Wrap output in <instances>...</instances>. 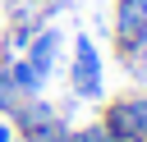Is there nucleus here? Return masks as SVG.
Returning <instances> with one entry per match:
<instances>
[{"label": "nucleus", "instance_id": "9", "mask_svg": "<svg viewBox=\"0 0 147 142\" xmlns=\"http://www.w3.org/2000/svg\"><path fill=\"white\" fill-rule=\"evenodd\" d=\"M0 142H18V133H14V124H9V119H0Z\"/></svg>", "mask_w": 147, "mask_h": 142}, {"label": "nucleus", "instance_id": "4", "mask_svg": "<svg viewBox=\"0 0 147 142\" xmlns=\"http://www.w3.org/2000/svg\"><path fill=\"white\" fill-rule=\"evenodd\" d=\"M60 119V110L46 101V96H23L18 101V110L9 115V124H14V133H18V142H28V137H37L41 128H51Z\"/></svg>", "mask_w": 147, "mask_h": 142}, {"label": "nucleus", "instance_id": "2", "mask_svg": "<svg viewBox=\"0 0 147 142\" xmlns=\"http://www.w3.org/2000/svg\"><path fill=\"white\" fill-rule=\"evenodd\" d=\"M101 124H106V133H110L115 142H147V92L106 101Z\"/></svg>", "mask_w": 147, "mask_h": 142}, {"label": "nucleus", "instance_id": "6", "mask_svg": "<svg viewBox=\"0 0 147 142\" xmlns=\"http://www.w3.org/2000/svg\"><path fill=\"white\" fill-rule=\"evenodd\" d=\"M5 69H9V78L18 82V92H23V96H41V87H46V73H37L28 55H14V60H5Z\"/></svg>", "mask_w": 147, "mask_h": 142}, {"label": "nucleus", "instance_id": "1", "mask_svg": "<svg viewBox=\"0 0 147 142\" xmlns=\"http://www.w3.org/2000/svg\"><path fill=\"white\" fill-rule=\"evenodd\" d=\"M110 37H115V55L129 64L133 55L147 50V0H115L110 14Z\"/></svg>", "mask_w": 147, "mask_h": 142}, {"label": "nucleus", "instance_id": "3", "mask_svg": "<svg viewBox=\"0 0 147 142\" xmlns=\"http://www.w3.org/2000/svg\"><path fill=\"white\" fill-rule=\"evenodd\" d=\"M69 87H74V96H78V101H96V96H101V55H96V46H92V37H87V32H78V37H74Z\"/></svg>", "mask_w": 147, "mask_h": 142}, {"label": "nucleus", "instance_id": "8", "mask_svg": "<svg viewBox=\"0 0 147 142\" xmlns=\"http://www.w3.org/2000/svg\"><path fill=\"white\" fill-rule=\"evenodd\" d=\"M74 142H115V137H110L106 124L96 119V124H87V128H74Z\"/></svg>", "mask_w": 147, "mask_h": 142}, {"label": "nucleus", "instance_id": "5", "mask_svg": "<svg viewBox=\"0 0 147 142\" xmlns=\"http://www.w3.org/2000/svg\"><path fill=\"white\" fill-rule=\"evenodd\" d=\"M23 55L32 60V69H37V73H46V78H51V73H55V60H60V32L41 23V27H37V37L28 41V50H23Z\"/></svg>", "mask_w": 147, "mask_h": 142}, {"label": "nucleus", "instance_id": "7", "mask_svg": "<svg viewBox=\"0 0 147 142\" xmlns=\"http://www.w3.org/2000/svg\"><path fill=\"white\" fill-rule=\"evenodd\" d=\"M18 101H23V92H18V82H14V78H9V69H5V64H0V115H5V119H9V115H14V110H18Z\"/></svg>", "mask_w": 147, "mask_h": 142}]
</instances>
